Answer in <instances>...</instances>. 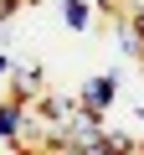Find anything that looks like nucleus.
I'll return each instance as SVG.
<instances>
[{"label": "nucleus", "mask_w": 144, "mask_h": 155, "mask_svg": "<svg viewBox=\"0 0 144 155\" xmlns=\"http://www.w3.org/2000/svg\"><path fill=\"white\" fill-rule=\"evenodd\" d=\"M113 93H118V78H113V72H103V78H88V88H83V109H93V114H108Z\"/></svg>", "instance_id": "1"}, {"label": "nucleus", "mask_w": 144, "mask_h": 155, "mask_svg": "<svg viewBox=\"0 0 144 155\" xmlns=\"http://www.w3.org/2000/svg\"><path fill=\"white\" fill-rule=\"evenodd\" d=\"M21 129H26V104L11 93L5 104H0V140H5V145H21Z\"/></svg>", "instance_id": "2"}, {"label": "nucleus", "mask_w": 144, "mask_h": 155, "mask_svg": "<svg viewBox=\"0 0 144 155\" xmlns=\"http://www.w3.org/2000/svg\"><path fill=\"white\" fill-rule=\"evenodd\" d=\"M11 93H16L21 104L41 98V67H16V78H11Z\"/></svg>", "instance_id": "3"}, {"label": "nucleus", "mask_w": 144, "mask_h": 155, "mask_svg": "<svg viewBox=\"0 0 144 155\" xmlns=\"http://www.w3.org/2000/svg\"><path fill=\"white\" fill-rule=\"evenodd\" d=\"M62 21L72 31H88L93 26V5H88V0H62Z\"/></svg>", "instance_id": "4"}, {"label": "nucleus", "mask_w": 144, "mask_h": 155, "mask_svg": "<svg viewBox=\"0 0 144 155\" xmlns=\"http://www.w3.org/2000/svg\"><path fill=\"white\" fill-rule=\"evenodd\" d=\"M139 67H144V47H139Z\"/></svg>", "instance_id": "5"}]
</instances>
